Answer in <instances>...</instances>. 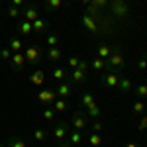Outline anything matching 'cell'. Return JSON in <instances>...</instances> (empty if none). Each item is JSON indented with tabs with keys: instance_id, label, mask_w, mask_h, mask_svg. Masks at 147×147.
I'll use <instances>...</instances> for the list:
<instances>
[{
	"instance_id": "1",
	"label": "cell",
	"mask_w": 147,
	"mask_h": 147,
	"mask_svg": "<svg viewBox=\"0 0 147 147\" xmlns=\"http://www.w3.org/2000/svg\"><path fill=\"white\" fill-rule=\"evenodd\" d=\"M124 67H125V59H124V55L120 53V49H112V53L108 55V59H106V69H108V71H114V73H120V75H122Z\"/></svg>"
},
{
	"instance_id": "2",
	"label": "cell",
	"mask_w": 147,
	"mask_h": 147,
	"mask_svg": "<svg viewBox=\"0 0 147 147\" xmlns=\"http://www.w3.org/2000/svg\"><path fill=\"white\" fill-rule=\"evenodd\" d=\"M24 57H26V63H30V65L35 67V65H39V61L43 59V51H41L39 45H30V47H26Z\"/></svg>"
},
{
	"instance_id": "3",
	"label": "cell",
	"mask_w": 147,
	"mask_h": 147,
	"mask_svg": "<svg viewBox=\"0 0 147 147\" xmlns=\"http://www.w3.org/2000/svg\"><path fill=\"white\" fill-rule=\"evenodd\" d=\"M120 79H122V75L114 73V71H106L104 75H100V82H102V86H106V88H118Z\"/></svg>"
},
{
	"instance_id": "4",
	"label": "cell",
	"mask_w": 147,
	"mask_h": 147,
	"mask_svg": "<svg viewBox=\"0 0 147 147\" xmlns=\"http://www.w3.org/2000/svg\"><path fill=\"white\" fill-rule=\"evenodd\" d=\"M71 125H73V127H75V129H84V127H86V125H88V118H86V114L82 112V110H77V112L73 114V118H71Z\"/></svg>"
},
{
	"instance_id": "5",
	"label": "cell",
	"mask_w": 147,
	"mask_h": 147,
	"mask_svg": "<svg viewBox=\"0 0 147 147\" xmlns=\"http://www.w3.org/2000/svg\"><path fill=\"white\" fill-rule=\"evenodd\" d=\"M8 63H10V69L14 71V73H22L24 67H26V57H24L22 51H20V53H14Z\"/></svg>"
},
{
	"instance_id": "6",
	"label": "cell",
	"mask_w": 147,
	"mask_h": 147,
	"mask_svg": "<svg viewBox=\"0 0 147 147\" xmlns=\"http://www.w3.org/2000/svg\"><path fill=\"white\" fill-rule=\"evenodd\" d=\"M55 92H57V98H71L73 96V84L71 82H67V80H63V82H59V86L55 88Z\"/></svg>"
},
{
	"instance_id": "7",
	"label": "cell",
	"mask_w": 147,
	"mask_h": 147,
	"mask_svg": "<svg viewBox=\"0 0 147 147\" xmlns=\"http://www.w3.org/2000/svg\"><path fill=\"white\" fill-rule=\"evenodd\" d=\"M37 98H39V102H43V104H47V106H51L53 102L57 100V92L55 88H47V90H39V94H37Z\"/></svg>"
},
{
	"instance_id": "8",
	"label": "cell",
	"mask_w": 147,
	"mask_h": 147,
	"mask_svg": "<svg viewBox=\"0 0 147 147\" xmlns=\"http://www.w3.org/2000/svg\"><path fill=\"white\" fill-rule=\"evenodd\" d=\"M67 77L71 79L73 84H82V82H86V79H88V75H86L84 71H80V69H73Z\"/></svg>"
},
{
	"instance_id": "9",
	"label": "cell",
	"mask_w": 147,
	"mask_h": 147,
	"mask_svg": "<svg viewBox=\"0 0 147 147\" xmlns=\"http://www.w3.org/2000/svg\"><path fill=\"white\" fill-rule=\"evenodd\" d=\"M67 136H69V125L65 122H59L53 127V137H55L57 141H63V139H67Z\"/></svg>"
},
{
	"instance_id": "10",
	"label": "cell",
	"mask_w": 147,
	"mask_h": 147,
	"mask_svg": "<svg viewBox=\"0 0 147 147\" xmlns=\"http://www.w3.org/2000/svg\"><path fill=\"white\" fill-rule=\"evenodd\" d=\"M30 82H32V86H41V84L45 82V73H43L41 69L34 71V73L30 75Z\"/></svg>"
},
{
	"instance_id": "11",
	"label": "cell",
	"mask_w": 147,
	"mask_h": 147,
	"mask_svg": "<svg viewBox=\"0 0 147 147\" xmlns=\"http://www.w3.org/2000/svg\"><path fill=\"white\" fill-rule=\"evenodd\" d=\"M22 14H24V20H28V22H35V20L39 18L37 6H26V10H24Z\"/></svg>"
},
{
	"instance_id": "12",
	"label": "cell",
	"mask_w": 147,
	"mask_h": 147,
	"mask_svg": "<svg viewBox=\"0 0 147 147\" xmlns=\"http://www.w3.org/2000/svg\"><path fill=\"white\" fill-rule=\"evenodd\" d=\"M118 90L122 92V94H129V92L134 90V82L127 79V77H122L120 82H118Z\"/></svg>"
},
{
	"instance_id": "13",
	"label": "cell",
	"mask_w": 147,
	"mask_h": 147,
	"mask_svg": "<svg viewBox=\"0 0 147 147\" xmlns=\"http://www.w3.org/2000/svg\"><path fill=\"white\" fill-rule=\"evenodd\" d=\"M92 102H94V94L92 92H82V96H80V100H79V108L80 110H86Z\"/></svg>"
},
{
	"instance_id": "14",
	"label": "cell",
	"mask_w": 147,
	"mask_h": 147,
	"mask_svg": "<svg viewBox=\"0 0 147 147\" xmlns=\"http://www.w3.org/2000/svg\"><path fill=\"white\" fill-rule=\"evenodd\" d=\"M67 139H69L71 145H80V143L84 141V136H82V131H79V129H73L67 136Z\"/></svg>"
},
{
	"instance_id": "15",
	"label": "cell",
	"mask_w": 147,
	"mask_h": 147,
	"mask_svg": "<svg viewBox=\"0 0 147 147\" xmlns=\"http://www.w3.org/2000/svg\"><path fill=\"white\" fill-rule=\"evenodd\" d=\"M16 28H18V32L22 35H32V32H34L32 22H28V20H20V22L16 24Z\"/></svg>"
},
{
	"instance_id": "16",
	"label": "cell",
	"mask_w": 147,
	"mask_h": 147,
	"mask_svg": "<svg viewBox=\"0 0 147 147\" xmlns=\"http://www.w3.org/2000/svg\"><path fill=\"white\" fill-rule=\"evenodd\" d=\"M65 4H67L65 0H45V2H43L45 10H49V12H55V10H59V8H63Z\"/></svg>"
},
{
	"instance_id": "17",
	"label": "cell",
	"mask_w": 147,
	"mask_h": 147,
	"mask_svg": "<svg viewBox=\"0 0 147 147\" xmlns=\"http://www.w3.org/2000/svg\"><path fill=\"white\" fill-rule=\"evenodd\" d=\"M32 28H34L35 34H41V32H43L45 28H49V22H47L45 18H41V16H39V18L35 20V22H32Z\"/></svg>"
},
{
	"instance_id": "18",
	"label": "cell",
	"mask_w": 147,
	"mask_h": 147,
	"mask_svg": "<svg viewBox=\"0 0 147 147\" xmlns=\"http://www.w3.org/2000/svg\"><path fill=\"white\" fill-rule=\"evenodd\" d=\"M8 49H10L12 53H20V51L24 49L22 39H18V37H10V39H8Z\"/></svg>"
},
{
	"instance_id": "19",
	"label": "cell",
	"mask_w": 147,
	"mask_h": 147,
	"mask_svg": "<svg viewBox=\"0 0 147 147\" xmlns=\"http://www.w3.org/2000/svg\"><path fill=\"white\" fill-rule=\"evenodd\" d=\"M45 57H47V61H53V63H55V61H59V59L63 57V51H61L59 47H49Z\"/></svg>"
},
{
	"instance_id": "20",
	"label": "cell",
	"mask_w": 147,
	"mask_h": 147,
	"mask_svg": "<svg viewBox=\"0 0 147 147\" xmlns=\"http://www.w3.org/2000/svg\"><path fill=\"white\" fill-rule=\"evenodd\" d=\"M90 69L96 71V73H104L106 71V59H100V57H94L90 63Z\"/></svg>"
},
{
	"instance_id": "21",
	"label": "cell",
	"mask_w": 147,
	"mask_h": 147,
	"mask_svg": "<svg viewBox=\"0 0 147 147\" xmlns=\"http://www.w3.org/2000/svg\"><path fill=\"white\" fill-rule=\"evenodd\" d=\"M80 22H82V26H84L90 34H96V24H94V20L90 18V14H84V16L80 18Z\"/></svg>"
},
{
	"instance_id": "22",
	"label": "cell",
	"mask_w": 147,
	"mask_h": 147,
	"mask_svg": "<svg viewBox=\"0 0 147 147\" xmlns=\"http://www.w3.org/2000/svg\"><path fill=\"white\" fill-rule=\"evenodd\" d=\"M86 112H88V116H90L92 120H100V116H102V110H100V106H98L96 102H92L90 106L86 108Z\"/></svg>"
},
{
	"instance_id": "23",
	"label": "cell",
	"mask_w": 147,
	"mask_h": 147,
	"mask_svg": "<svg viewBox=\"0 0 147 147\" xmlns=\"http://www.w3.org/2000/svg\"><path fill=\"white\" fill-rule=\"evenodd\" d=\"M6 147H26V141H24L22 137H18V136H12V137H8Z\"/></svg>"
},
{
	"instance_id": "24",
	"label": "cell",
	"mask_w": 147,
	"mask_h": 147,
	"mask_svg": "<svg viewBox=\"0 0 147 147\" xmlns=\"http://www.w3.org/2000/svg\"><path fill=\"white\" fill-rule=\"evenodd\" d=\"M110 53H112V49H110V45H106V43L98 45V49H96V57H100V59H108Z\"/></svg>"
},
{
	"instance_id": "25",
	"label": "cell",
	"mask_w": 147,
	"mask_h": 147,
	"mask_svg": "<svg viewBox=\"0 0 147 147\" xmlns=\"http://www.w3.org/2000/svg\"><path fill=\"white\" fill-rule=\"evenodd\" d=\"M67 71H65V69H61V67H55L53 69V79L57 80V82H63V80L67 79Z\"/></svg>"
},
{
	"instance_id": "26",
	"label": "cell",
	"mask_w": 147,
	"mask_h": 147,
	"mask_svg": "<svg viewBox=\"0 0 147 147\" xmlns=\"http://www.w3.org/2000/svg\"><path fill=\"white\" fill-rule=\"evenodd\" d=\"M51 106H53L55 112H65V110H67V100H65V98H57Z\"/></svg>"
},
{
	"instance_id": "27",
	"label": "cell",
	"mask_w": 147,
	"mask_h": 147,
	"mask_svg": "<svg viewBox=\"0 0 147 147\" xmlns=\"http://www.w3.org/2000/svg\"><path fill=\"white\" fill-rule=\"evenodd\" d=\"M131 92H136L139 100H143V98H147V82H145V84H137V86H136V88H134Z\"/></svg>"
},
{
	"instance_id": "28",
	"label": "cell",
	"mask_w": 147,
	"mask_h": 147,
	"mask_svg": "<svg viewBox=\"0 0 147 147\" xmlns=\"http://www.w3.org/2000/svg\"><path fill=\"white\" fill-rule=\"evenodd\" d=\"M88 143H90V147H100V145H102L100 134H94V131H92L90 136H88Z\"/></svg>"
},
{
	"instance_id": "29",
	"label": "cell",
	"mask_w": 147,
	"mask_h": 147,
	"mask_svg": "<svg viewBox=\"0 0 147 147\" xmlns=\"http://www.w3.org/2000/svg\"><path fill=\"white\" fill-rule=\"evenodd\" d=\"M131 110H134V114L141 116V114L145 112V104H143V100H136V102H134V106H131Z\"/></svg>"
},
{
	"instance_id": "30",
	"label": "cell",
	"mask_w": 147,
	"mask_h": 147,
	"mask_svg": "<svg viewBox=\"0 0 147 147\" xmlns=\"http://www.w3.org/2000/svg\"><path fill=\"white\" fill-rule=\"evenodd\" d=\"M47 137V129H43V127H35V131H34V139L35 141H43Z\"/></svg>"
},
{
	"instance_id": "31",
	"label": "cell",
	"mask_w": 147,
	"mask_h": 147,
	"mask_svg": "<svg viewBox=\"0 0 147 147\" xmlns=\"http://www.w3.org/2000/svg\"><path fill=\"white\" fill-rule=\"evenodd\" d=\"M6 14H8V18H12V20H18L22 12H20V8H16V6H10V8L6 10Z\"/></svg>"
},
{
	"instance_id": "32",
	"label": "cell",
	"mask_w": 147,
	"mask_h": 147,
	"mask_svg": "<svg viewBox=\"0 0 147 147\" xmlns=\"http://www.w3.org/2000/svg\"><path fill=\"white\" fill-rule=\"evenodd\" d=\"M137 129L139 131H145L147 129V114H141L139 120H137Z\"/></svg>"
},
{
	"instance_id": "33",
	"label": "cell",
	"mask_w": 147,
	"mask_h": 147,
	"mask_svg": "<svg viewBox=\"0 0 147 147\" xmlns=\"http://www.w3.org/2000/svg\"><path fill=\"white\" fill-rule=\"evenodd\" d=\"M55 116H57V112L53 108H45L43 110V118H45L47 122H55Z\"/></svg>"
},
{
	"instance_id": "34",
	"label": "cell",
	"mask_w": 147,
	"mask_h": 147,
	"mask_svg": "<svg viewBox=\"0 0 147 147\" xmlns=\"http://www.w3.org/2000/svg\"><path fill=\"white\" fill-rule=\"evenodd\" d=\"M12 55H14V53H12L8 47H2V49H0V59H2V61H6V63H8V61L12 59Z\"/></svg>"
},
{
	"instance_id": "35",
	"label": "cell",
	"mask_w": 147,
	"mask_h": 147,
	"mask_svg": "<svg viewBox=\"0 0 147 147\" xmlns=\"http://www.w3.org/2000/svg\"><path fill=\"white\" fill-rule=\"evenodd\" d=\"M57 43H59V35H57V34L47 35V45H49V47H57Z\"/></svg>"
},
{
	"instance_id": "36",
	"label": "cell",
	"mask_w": 147,
	"mask_h": 147,
	"mask_svg": "<svg viewBox=\"0 0 147 147\" xmlns=\"http://www.w3.org/2000/svg\"><path fill=\"white\" fill-rule=\"evenodd\" d=\"M77 69L84 71V73H88V69H90V63H88L86 59H80V61H79V67H77Z\"/></svg>"
},
{
	"instance_id": "37",
	"label": "cell",
	"mask_w": 147,
	"mask_h": 147,
	"mask_svg": "<svg viewBox=\"0 0 147 147\" xmlns=\"http://www.w3.org/2000/svg\"><path fill=\"white\" fill-rule=\"evenodd\" d=\"M79 61H80V57H75V55L69 57V67H71V69H77V67H79Z\"/></svg>"
},
{
	"instance_id": "38",
	"label": "cell",
	"mask_w": 147,
	"mask_h": 147,
	"mask_svg": "<svg viewBox=\"0 0 147 147\" xmlns=\"http://www.w3.org/2000/svg\"><path fill=\"white\" fill-rule=\"evenodd\" d=\"M92 131H94V134H100L102 131V122L100 120H94V122H92Z\"/></svg>"
},
{
	"instance_id": "39",
	"label": "cell",
	"mask_w": 147,
	"mask_h": 147,
	"mask_svg": "<svg viewBox=\"0 0 147 147\" xmlns=\"http://www.w3.org/2000/svg\"><path fill=\"white\" fill-rule=\"evenodd\" d=\"M26 2H28V0H10V6H16V8H26Z\"/></svg>"
},
{
	"instance_id": "40",
	"label": "cell",
	"mask_w": 147,
	"mask_h": 147,
	"mask_svg": "<svg viewBox=\"0 0 147 147\" xmlns=\"http://www.w3.org/2000/svg\"><path fill=\"white\" fill-rule=\"evenodd\" d=\"M137 69H139V71H147V61H145V57L137 61Z\"/></svg>"
},
{
	"instance_id": "41",
	"label": "cell",
	"mask_w": 147,
	"mask_h": 147,
	"mask_svg": "<svg viewBox=\"0 0 147 147\" xmlns=\"http://www.w3.org/2000/svg\"><path fill=\"white\" fill-rule=\"evenodd\" d=\"M59 147H73L71 143H65V141H59Z\"/></svg>"
},
{
	"instance_id": "42",
	"label": "cell",
	"mask_w": 147,
	"mask_h": 147,
	"mask_svg": "<svg viewBox=\"0 0 147 147\" xmlns=\"http://www.w3.org/2000/svg\"><path fill=\"white\" fill-rule=\"evenodd\" d=\"M125 147H139L137 143H134V141H129V143H125Z\"/></svg>"
},
{
	"instance_id": "43",
	"label": "cell",
	"mask_w": 147,
	"mask_h": 147,
	"mask_svg": "<svg viewBox=\"0 0 147 147\" xmlns=\"http://www.w3.org/2000/svg\"><path fill=\"white\" fill-rule=\"evenodd\" d=\"M0 147H6V145H0Z\"/></svg>"
},
{
	"instance_id": "44",
	"label": "cell",
	"mask_w": 147,
	"mask_h": 147,
	"mask_svg": "<svg viewBox=\"0 0 147 147\" xmlns=\"http://www.w3.org/2000/svg\"><path fill=\"white\" fill-rule=\"evenodd\" d=\"M145 61H147V55H145Z\"/></svg>"
},
{
	"instance_id": "45",
	"label": "cell",
	"mask_w": 147,
	"mask_h": 147,
	"mask_svg": "<svg viewBox=\"0 0 147 147\" xmlns=\"http://www.w3.org/2000/svg\"><path fill=\"white\" fill-rule=\"evenodd\" d=\"M0 2H4V0H0Z\"/></svg>"
}]
</instances>
